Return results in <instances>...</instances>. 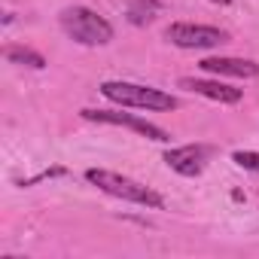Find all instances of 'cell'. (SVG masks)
Segmentation results:
<instances>
[{"label":"cell","instance_id":"cell-1","mask_svg":"<svg viewBox=\"0 0 259 259\" xmlns=\"http://www.w3.org/2000/svg\"><path fill=\"white\" fill-rule=\"evenodd\" d=\"M101 95L119 107H138V110H177L180 107V101L162 89L138 85V82H119V79L101 82Z\"/></svg>","mask_w":259,"mask_h":259},{"label":"cell","instance_id":"cell-2","mask_svg":"<svg viewBox=\"0 0 259 259\" xmlns=\"http://www.w3.org/2000/svg\"><path fill=\"white\" fill-rule=\"evenodd\" d=\"M85 180L92 186H98L101 192L116 195L122 201H135V204H144V207H165V198L156 189H150V186H144V183H138L132 177H122V174H113V171H101V168H89Z\"/></svg>","mask_w":259,"mask_h":259},{"label":"cell","instance_id":"cell-3","mask_svg":"<svg viewBox=\"0 0 259 259\" xmlns=\"http://www.w3.org/2000/svg\"><path fill=\"white\" fill-rule=\"evenodd\" d=\"M61 28L82 46H107L113 40V25L89 7H67L61 13Z\"/></svg>","mask_w":259,"mask_h":259},{"label":"cell","instance_id":"cell-4","mask_svg":"<svg viewBox=\"0 0 259 259\" xmlns=\"http://www.w3.org/2000/svg\"><path fill=\"white\" fill-rule=\"evenodd\" d=\"M165 40L180 46V49H217V46H223L229 40V34L220 31V28H210V25L177 22V25H168Z\"/></svg>","mask_w":259,"mask_h":259},{"label":"cell","instance_id":"cell-5","mask_svg":"<svg viewBox=\"0 0 259 259\" xmlns=\"http://www.w3.org/2000/svg\"><path fill=\"white\" fill-rule=\"evenodd\" d=\"M82 119L89 122H104V125H122V128H132V132L156 141V144H165L168 141V132L141 116H132V113H122V110H82Z\"/></svg>","mask_w":259,"mask_h":259},{"label":"cell","instance_id":"cell-6","mask_svg":"<svg viewBox=\"0 0 259 259\" xmlns=\"http://www.w3.org/2000/svg\"><path fill=\"white\" fill-rule=\"evenodd\" d=\"M210 150L201 147V144H189V147H177V150H168L165 153V165L183 177H198L204 162H207Z\"/></svg>","mask_w":259,"mask_h":259},{"label":"cell","instance_id":"cell-7","mask_svg":"<svg viewBox=\"0 0 259 259\" xmlns=\"http://www.w3.org/2000/svg\"><path fill=\"white\" fill-rule=\"evenodd\" d=\"M180 89L186 92H195V95H204L210 101H220V104H238L241 101V89H232L226 82H217V79H198V76H183L180 79Z\"/></svg>","mask_w":259,"mask_h":259},{"label":"cell","instance_id":"cell-8","mask_svg":"<svg viewBox=\"0 0 259 259\" xmlns=\"http://www.w3.org/2000/svg\"><path fill=\"white\" fill-rule=\"evenodd\" d=\"M201 70L213 73V76H238V79H250V76H259V64L256 61H247V58H204L201 61Z\"/></svg>","mask_w":259,"mask_h":259},{"label":"cell","instance_id":"cell-9","mask_svg":"<svg viewBox=\"0 0 259 259\" xmlns=\"http://www.w3.org/2000/svg\"><path fill=\"white\" fill-rule=\"evenodd\" d=\"M4 55H7V61L22 64V67H34V70H43L46 67V58L40 52H34V49H25V46H7Z\"/></svg>","mask_w":259,"mask_h":259},{"label":"cell","instance_id":"cell-10","mask_svg":"<svg viewBox=\"0 0 259 259\" xmlns=\"http://www.w3.org/2000/svg\"><path fill=\"white\" fill-rule=\"evenodd\" d=\"M156 10H159L156 0H132V7H128V19H132V25H147V22H153Z\"/></svg>","mask_w":259,"mask_h":259},{"label":"cell","instance_id":"cell-11","mask_svg":"<svg viewBox=\"0 0 259 259\" xmlns=\"http://www.w3.org/2000/svg\"><path fill=\"white\" fill-rule=\"evenodd\" d=\"M232 162L241 165V168H247V171H259V153H244V150H238V153H232Z\"/></svg>","mask_w":259,"mask_h":259},{"label":"cell","instance_id":"cell-12","mask_svg":"<svg viewBox=\"0 0 259 259\" xmlns=\"http://www.w3.org/2000/svg\"><path fill=\"white\" fill-rule=\"evenodd\" d=\"M213 4H232V0H213Z\"/></svg>","mask_w":259,"mask_h":259}]
</instances>
